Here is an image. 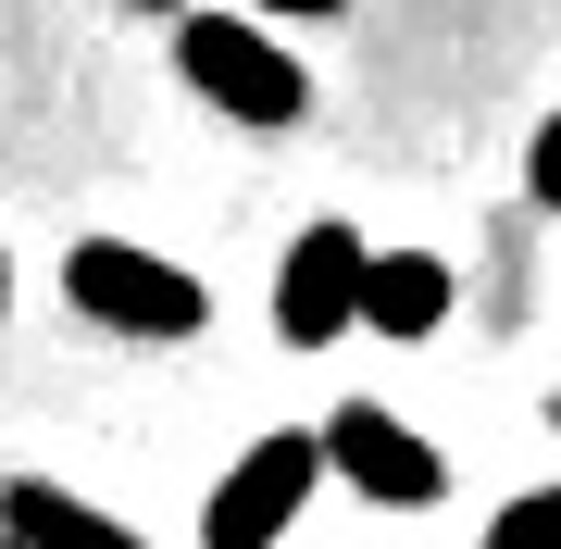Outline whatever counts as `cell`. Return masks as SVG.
<instances>
[{
	"instance_id": "6da1fadb",
	"label": "cell",
	"mask_w": 561,
	"mask_h": 549,
	"mask_svg": "<svg viewBox=\"0 0 561 549\" xmlns=\"http://www.w3.org/2000/svg\"><path fill=\"white\" fill-rule=\"evenodd\" d=\"M175 76L201 88L225 125H250V138H287V125L312 113V76L287 38H262L238 13H175Z\"/></svg>"
},
{
	"instance_id": "7a4b0ae2",
	"label": "cell",
	"mask_w": 561,
	"mask_h": 549,
	"mask_svg": "<svg viewBox=\"0 0 561 549\" xmlns=\"http://www.w3.org/2000/svg\"><path fill=\"white\" fill-rule=\"evenodd\" d=\"M62 300L88 312V325H113V338H201V275L187 263H162V250H138V238H76L62 250Z\"/></svg>"
},
{
	"instance_id": "3957f363",
	"label": "cell",
	"mask_w": 561,
	"mask_h": 549,
	"mask_svg": "<svg viewBox=\"0 0 561 549\" xmlns=\"http://www.w3.org/2000/svg\"><path fill=\"white\" fill-rule=\"evenodd\" d=\"M312 474H324V437H312V425H275V437H250L238 462L213 474V500H201V549H275L287 525H300Z\"/></svg>"
},
{
	"instance_id": "277c9868",
	"label": "cell",
	"mask_w": 561,
	"mask_h": 549,
	"mask_svg": "<svg viewBox=\"0 0 561 549\" xmlns=\"http://www.w3.org/2000/svg\"><path fill=\"white\" fill-rule=\"evenodd\" d=\"M312 437H324V462H337L375 512H437V500H449V462H437V449H424L387 400H337Z\"/></svg>"
},
{
	"instance_id": "5b68a950",
	"label": "cell",
	"mask_w": 561,
	"mask_h": 549,
	"mask_svg": "<svg viewBox=\"0 0 561 549\" xmlns=\"http://www.w3.org/2000/svg\"><path fill=\"white\" fill-rule=\"evenodd\" d=\"M362 263H375V238L362 225H300L287 238V263H275V338L287 350H324V338H350L362 325Z\"/></svg>"
},
{
	"instance_id": "8992f818",
	"label": "cell",
	"mask_w": 561,
	"mask_h": 549,
	"mask_svg": "<svg viewBox=\"0 0 561 549\" xmlns=\"http://www.w3.org/2000/svg\"><path fill=\"white\" fill-rule=\"evenodd\" d=\"M449 325V263L437 250H375V263H362V338H437Z\"/></svg>"
},
{
	"instance_id": "52a82bcc",
	"label": "cell",
	"mask_w": 561,
	"mask_h": 549,
	"mask_svg": "<svg viewBox=\"0 0 561 549\" xmlns=\"http://www.w3.org/2000/svg\"><path fill=\"white\" fill-rule=\"evenodd\" d=\"M0 537H25V549H150L138 525H113L101 500L50 488V474H13V488H0Z\"/></svg>"
},
{
	"instance_id": "ba28073f",
	"label": "cell",
	"mask_w": 561,
	"mask_h": 549,
	"mask_svg": "<svg viewBox=\"0 0 561 549\" xmlns=\"http://www.w3.org/2000/svg\"><path fill=\"white\" fill-rule=\"evenodd\" d=\"M486 549H561V488H524V500H500Z\"/></svg>"
},
{
	"instance_id": "9c48e42d",
	"label": "cell",
	"mask_w": 561,
	"mask_h": 549,
	"mask_svg": "<svg viewBox=\"0 0 561 549\" xmlns=\"http://www.w3.org/2000/svg\"><path fill=\"white\" fill-rule=\"evenodd\" d=\"M524 187H537V213H561V113L537 125V150H524Z\"/></svg>"
},
{
	"instance_id": "30bf717a",
	"label": "cell",
	"mask_w": 561,
	"mask_h": 549,
	"mask_svg": "<svg viewBox=\"0 0 561 549\" xmlns=\"http://www.w3.org/2000/svg\"><path fill=\"white\" fill-rule=\"evenodd\" d=\"M250 13H262V25H337L350 0H250Z\"/></svg>"
},
{
	"instance_id": "8fae6325",
	"label": "cell",
	"mask_w": 561,
	"mask_h": 549,
	"mask_svg": "<svg viewBox=\"0 0 561 549\" xmlns=\"http://www.w3.org/2000/svg\"><path fill=\"white\" fill-rule=\"evenodd\" d=\"M125 13H187V0H125Z\"/></svg>"
},
{
	"instance_id": "7c38bea8",
	"label": "cell",
	"mask_w": 561,
	"mask_h": 549,
	"mask_svg": "<svg viewBox=\"0 0 561 549\" xmlns=\"http://www.w3.org/2000/svg\"><path fill=\"white\" fill-rule=\"evenodd\" d=\"M549 437H561V387H549Z\"/></svg>"
},
{
	"instance_id": "4fadbf2b",
	"label": "cell",
	"mask_w": 561,
	"mask_h": 549,
	"mask_svg": "<svg viewBox=\"0 0 561 549\" xmlns=\"http://www.w3.org/2000/svg\"><path fill=\"white\" fill-rule=\"evenodd\" d=\"M0 300H13V263H0Z\"/></svg>"
},
{
	"instance_id": "5bb4252c",
	"label": "cell",
	"mask_w": 561,
	"mask_h": 549,
	"mask_svg": "<svg viewBox=\"0 0 561 549\" xmlns=\"http://www.w3.org/2000/svg\"><path fill=\"white\" fill-rule=\"evenodd\" d=\"M0 549H25V537H0Z\"/></svg>"
}]
</instances>
